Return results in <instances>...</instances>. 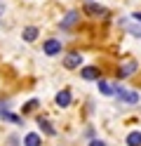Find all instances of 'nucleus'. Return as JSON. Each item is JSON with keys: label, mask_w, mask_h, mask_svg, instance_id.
I'll return each instance as SVG.
<instances>
[{"label": "nucleus", "mask_w": 141, "mask_h": 146, "mask_svg": "<svg viewBox=\"0 0 141 146\" xmlns=\"http://www.w3.org/2000/svg\"><path fill=\"white\" fill-rule=\"evenodd\" d=\"M113 97H118L122 104H129V106H134L141 102V94L136 92V90H127V87H122V85H115V94Z\"/></svg>", "instance_id": "1"}, {"label": "nucleus", "mask_w": 141, "mask_h": 146, "mask_svg": "<svg viewBox=\"0 0 141 146\" xmlns=\"http://www.w3.org/2000/svg\"><path fill=\"white\" fill-rule=\"evenodd\" d=\"M136 71H139V61H125V64L118 68L115 78H118V80H125V78H129L132 73H136Z\"/></svg>", "instance_id": "2"}, {"label": "nucleus", "mask_w": 141, "mask_h": 146, "mask_svg": "<svg viewBox=\"0 0 141 146\" xmlns=\"http://www.w3.org/2000/svg\"><path fill=\"white\" fill-rule=\"evenodd\" d=\"M42 52L47 54V57H56V54L61 52V40H56V38L45 40V42H42Z\"/></svg>", "instance_id": "3"}, {"label": "nucleus", "mask_w": 141, "mask_h": 146, "mask_svg": "<svg viewBox=\"0 0 141 146\" xmlns=\"http://www.w3.org/2000/svg\"><path fill=\"white\" fill-rule=\"evenodd\" d=\"M80 78L82 80H89V83H92V80L97 83V80L101 78V68L99 66H82L80 68Z\"/></svg>", "instance_id": "4"}, {"label": "nucleus", "mask_w": 141, "mask_h": 146, "mask_svg": "<svg viewBox=\"0 0 141 146\" xmlns=\"http://www.w3.org/2000/svg\"><path fill=\"white\" fill-rule=\"evenodd\" d=\"M80 64H82V54H80V52H68V54L64 57V66L68 68V71L80 68Z\"/></svg>", "instance_id": "5"}, {"label": "nucleus", "mask_w": 141, "mask_h": 146, "mask_svg": "<svg viewBox=\"0 0 141 146\" xmlns=\"http://www.w3.org/2000/svg\"><path fill=\"white\" fill-rule=\"evenodd\" d=\"M78 21H80V12H78V10H71V12H66V17L61 19V24H59V26L68 31V29H73V26L78 24Z\"/></svg>", "instance_id": "6"}, {"label": "nucleus", "mask_w": 141, "mask_h": 146, "mask_svg": "<svg viewBox=\"0 0 141 146\" xmlns=\"http://www.w3.org/2000/svg\"><path fill=\"white\" fill-rule=\"evenodd\" d=\"M54 102H56V106H59V108H68V106H71V102H73L71 90H61V92H56Z\"/></svg>", "instance_id": "7"}, {"label": "nucleus", "mask_w": 141, "mask_h": 146, "mask_svg": "<svg viewBox=\"0 0 141 146\" xmlns=\"http://www.w3.org/2000/svg\"><path fill=\"white\" fill-rule=\"evenodd\" d=\"M85 12H87V14H92V17H103V14H106V7L92 0V3H87V5H85Z\"/></svg>", "instance_id": "8"}, {"label": "nucleus", "mask_w": 141, "mask_h": 146, "mask_svg": "<svg viewBox=\"0 0 141 146\" xmlns=\"http://www.w3.org/2000/svg\"><path fill=\"white\" fill-rule=\"evenodd\" d=\"M38 35H40V31H38V26H26V29L21 31V38L24 42H35Z\"/></svg>", "instance_id": "9"}, {"label": "nucleus", "mask_w": 141, "mask_h": 146, "mask_svg": "<svg viewBox=\"0 0 141 146\" xmlns=\"http://www.w3.org/2000/svg\"><path fill=\"white\" fill-rule=\"evenodd\" d=\"M97 85H99V92L103 94V97H113V94H115V85H111L108 83V80H97Z\"/></svg>", "instance_id": "10"}, {"label": "nucleus", "mask_w": 141, "mask_h": 146, "mask_svg": "<svg viewBox=\"0 0 141 146\" xmlns=\"http://www.w3.org/2000/svg\"><path fill=\"white\" fill-rule=\"evenodd\" d=\"M38 127H40V130H42V132H45L47 137H54V134H56V130H54V125H52L50 120H47V118H42V115L38 118Z\"/></svg>", "instance_id": "11"}, {"label": "nucleus", "mask_w": 141, "mask_h": 146, "mask_svg": "<svg viewBox=\"0 0 141 146\" xmlns=\"http://www.w3.org/2000/svg\"><path fill=\"white\" fill-rule=\"evenodd\" d=\"M24 146H42V137L38 132H28L24 137Z\"/></svg>", "instance_id": "12"}, {"label": "nucleus", "mask_w": 141, "mask_h": 146, "mask_svg": "<svg viewBox=\"0 0 141 146\" xmlns=\"http://www.w3.org/2000/svg\"><path fill=\"white\" fill-rule=\"evenodd\" d=\"M125 141H127V146H141V132L139 130H132L125 137Z\"/></svg>", "instance_id": "13"}, {"label": "nucleus", "mask_w": 141, "mask_h": 146, "mask_svg": "<svg viewBox=\"0 0 141 146\" xmlns=\"http://www.w3.org/2000/svg\"><path fill=\"white\" fill-rule=\"evenodd\" d=\"M0 118H3L5 123H14V125H21V123H24V120H21V118H19V115L9 113V111H3V113H0Z\"/></svg>", "instance_id": "14"}, {"label": "nucleus", "mask_w": 141, "mask_h": 146, "mask_svg": "<svg viewBox=\"0 0 141 146\" xmlns=\"http://www.w3.org/2000/svg\"><path fill=\"white\" fill-rule=\"evenodd\" d=\"M127 31L132 33V35H134V38H141V24H127Z\"/></svg>", "instance_id": "15"}, {"label": "nucleus", "mask_w": 141, "mask_h": 146, "mask_svg": "<svg viewBox=\"0 0 141 146\" xmlns=\"http://www.w3.org/2000/svg\"><path fill=\"white\" fill-rule=\"evenodd\" d=\"M38 104H40L38 99H31V102H28V104L24 106V113H28V111H33V108H38Z\"/></svg>", "instance_id": "16"}, {"label": "nucleus", "mask_w": 141, "mask_h": 146, "mask_svg": "<svg viewBox=\"0 0 141 146\" xmlns=\"http://www.w3.org/2000/svg\"><path fill=\"white\" fill-rule=\"evenodd\" d=\"M85 134H87V139L92 141V139H94V127H87V130H85Z\"/></svg>", "instance_id": "17"}, {"label": "nucleus", "mask_w": 141, "mask_h": 146, "mask_svg": "<svg viewBox=\"0 0 141 146\" xmlns=\"http://www.w3.org/2000/svg\"><path fill=\"white\" fill-rule=\"evenodd\" d=\"M89 146H106V141H101V139H92Z\"/></svg>", "instance_id": "18"}, {"label": "nucleus", "mask_w": 141, "mask_h": 146, "mask_svg": "<svg viewBox=\"0 0 141 146\" xmlns=\"http://www.w3.org/2000/svg\"><path fill=\"white\" fill-rule=\"evenodd\" d=\"M132 17H134V19H136V21L141 24V12H134V14H132Z\"/></svg>", "instance_id": "19"}, {"label": "nucleus", "mask_w": 141, "mask_h": 146, "mask_svg": "<svg viewBox=\"0 0 141 146\" xmlns=\"http://www.w3.org/2000/svg\"><path fill=\"white\" fill-rule=\"evenodd\" d=\"M3 14H5V5L0 3V17H3Z\"/></svg>", "instance_id": "20"}]
</instances>
